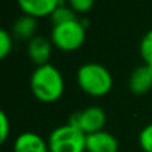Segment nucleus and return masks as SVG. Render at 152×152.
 <instances>
[{
    "label": "nucleus",
    "mask_w": 152,
    "mask_h": 152,
    "mask_svg": "<svg viewBox=\"0 0 152 152\" xmlns=\"http://www.w3.org/2000/svg\"><path fill=\"white\" fill-rule=\"evenodd\" d=\"M32 95L42 103H55L64 94V77L60 69L48 63L36 67L29 79Z\"/></svg>",
    "instance_id": "obj_1"
},
{
    "label": "nucleus",
    "mask_w": 152,
    "mask_h": 152,
    "mask_svg": "<svg viewBox=\"0 0 152 152\" xmlns=\"http://www.w3.org/2000/svg\"><path fill=\"white\" fill-rule=\"evenodd\" d=\"M76 81L84 94L92 97H103L112 89L113 79L111 72L99 63H84L76 71Z\"/></svg>",
    "instance_id": "obj_2"
},
{
    "label": "nucleus",
    "mask_w": 152,
    "mask_h": 152,
    "mask_svg": "<svg viewBox=\"0 0 152 152\" xmlns=\"http://www.w3.org/2000/svg\"><path fill=\"white\" fill-rule=\"evenodd\" d=\"M86 35V26L83 21L75 19L63 24L52 26L50 39L53 47L58 50L64 52H74L84 44Z\"/></svg>",
    "instance_id": "obj_3"
},
{
    "label": "nucleus",
    "mask_w": 152,
    "mask_h": 152,
    "mask_svg": "<svg viewBox=\"0 0 152 152\" xmlns=\"http://www.w3.org/2000/svg\"><path fill=\"white\" fill-rule=\"evenodd\" d=\"M86 134L69 123L59 126L48 136V148L50 152H86Z\"/></svg>",
    "instance_id": "obj_4"
},
{
    "label": "nucleus",
    "mask_w": 152,
    "mask_h": 152,
    "mask_svg": "<svg viewBox=\"0 0 152 152\" xmlns=\"http://www.w3.org/2000/svg\"><path fill=\"white\" fill-rule=\"evenodd\" d=\"M105 121H107V115L104 110L97 105H91L74 112L69 116L68 123L79 128L83 134L89 135L102 131L105 126Z\"/></svg>",
    "instance_id": "obj_5"
},
{
    "label": "nucleus",
    "mask_w": 152,
    "mask_h": 152,
    "mask_svg": "<svg viewBox=\"0 0 152 152\" xmlns=\"http://www.w3.org/2000/svg\"><path fill=\"white\" fill-rule=\"evenodd\" d=\"M52 42L44 36H35L27 44V53L29 60L36 67L48 64L51 56H52Z\"/></svg>",
    "instance_id": "obj_6"
},
{
    "label": "nucleus",
    "mask_w": 152,
    "mask_h": 152,
    "mask_svg": "<svg viewBox=\"0 0 152 152\" xmlns=\"http://www.w3.org/2000/svg\"><path fill=\"white\" fill-rule=\"evenodd\" d=\"M18 5L24 15H29L35 19L50 18L52 12L63 4V0H16Z\"/></svg>",
    "instance_id": "obj_7"
},
{
    "label": "nucleus",
    "mask_w": 152,
    "mask_h": 152,
    "mask_svg": "<svg viewBox=\"0 0 152 152\" xmlns=\"http://www.w3.org/2000/svg\"><path fill=\"white\" fill-rule=\"evenodd\" d=\"M87 152H119V142L111 132L104 129L95 134H89L86 137Z\"/></svg>",
    "instance_id": "obj_8"
},
{
    "label": "nucleus",
    "mask_w": 152,
    "mask_h": 152,
    "mask_svg": "<svg viewBox=\"0 0 152 152\" xmlns=\"http://www.w3.org/2000/svg\"><path fill=\"white\" fill-rule=\"evenodd\" d=\"M128 88L136 96H143L152 89V66L136 67L128 79Z\"/></svg>",
    "instance_id": "obj_9"
},
{
    "label": "nucleus",
    "mask_w": 152,
    "mask_h": 152,
    "mask_svg": "<svg viewBox=\"0 0 152 152\" xmlns=\"http://www.w3.org/2000/svg\"><path fill=\"white\" fill-rule=\"evenodd\" d=\"M13 152H50L48 142L35 132H23L13 142Z\"/></svg>",
    "instance_id": "obj_10"
},
{
    "label": "nucleus",
    "mask_w": 152,
    "mask_h": 152,
    "mask_svg": "<svg viewBox=\"0 0 152 152\" xmlns=\"http://www.w3.org/2000/svg\"><path fill=\"white\" fill-rule=\"evenodd\" d=\"M37 29V20L29 15H21L15 20L11 29V34L13 37L20 40H31L35 37V32Z\"/></svg>",
    "instance_id": "obj_11"
},
{
    "label": "nucleus",
    "mask_w": 152,
    "mask_h": 152,
    "mask_svg": "<svg viewBox=\"0 0 152 152\" xmlns=\"http://www.w3.org/2000/svg\"><path fill=\"white\" fill-rule=\"evenodd\" d=\"M50 19H51V21H52L53 26H58V24H63V23H67V21L75 20L76 12L69 7V5L60 4L52 12V15L50 16Z\"/></svg>",
    "instance_id": "obj_12"
},
{
    "label": "nucleus",
    "mask_w": 152,
    "mask_h": 152,
    "mask_svg": "<svg viewBox=\"0 0 152 152\" xmlns=\"http://www.w3.org/2000/svg\"><path fill=\"white\" fill-rule=\"evenodd\" d=\"M139 52L144 60V64L152 66V29L145 32V35L142 37L139 43Z\"/></svg>",
    "instance_id": "obj_13"
},
{
    "label": "nucleus",
    "mask_w": 152,
    "mask_h": 152,
    "mask_svg": "<svg viewBox=\"0 0 152 152\" xmlns=\"http://www.w3.org/2000/svg\"><path fill=\"white\" fill-rule=\"evenodd\" d=\"M13 47V35L7 29H0V58L5 59Z\"/></svg>",
    "instance_id": "obj_14"
},
{
    "label": "nucleus",
    "mask_w": 152,
    "mask_h": 152,
    "mask_svg": "<svg viewBox=\"0 0 152 152\" xmlns=\"http://www.w3.org/2000/svg\"><path fill=\"white\" fill-rule=\"evenodd\" d=\"M139 145L144 152H152V123L147 124L140 131Z\"/></svg>",
    "instance_id": "obj_15"
},
{
    "label": "nucleus",
    "mask_w": 152,
    "mask_h": 152,
    "mask_svg": "<svg viewBox=\"0 0 152 152\" xmlns=\"http://www.w3.org/2000/svg\"><path fill=\"white\" fill-rule=\"evenodd\" d=\"M67 3L76 13H86L94 7L95 0H67Z\"/></svg>",
    "instance_id": "obj_16"
},
{
    "label": "nucleus",
    "mask_w": 152,
    "mask_h": 152,
    "mask_svg": "<svg viewBox=\"0 0 152 152\" xmlns=\"http://www.w3.org/2000/svg\"><path fill=\"white\" fill-rule=\"evenodd\" d=\"M11 131V123H10V119H8L7 113L4 111L0 112V143H5L7 140L8 135H10Z\"/></svg>",
    "instance_id": "obj_17"
}]
</instances>
